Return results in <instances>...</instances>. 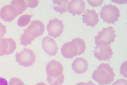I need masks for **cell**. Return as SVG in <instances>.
Returning <instances> with one entry per match:
<instances>
[{
  "instance_id": "obj_18",
  "label": "cell",
  "mask_w": 127,
  "mask_h": 85,
  "mask_svg": "<svg viewBox=\"0 0 127 85\" xmlns=\"http://www.w3.org/2000/svg\"><path fill=\"white\" fill-rule=\"evenodd\" d=\"M35 38L30 34V33L26 29L24 30V33L22 34L20 37V45L23 46H28L32 43V42L34 40Z\"/></svg>"
},
{
  "instance_id": "obj_8",
  "label": "cell",
  "mask_w": 127,
  "mask_h": 85,
  "mask_svg": "<svg viewBox=\"0 0 127 85\" xmlns=\"http://www.w3.org/2000/svg\"><path fill=\"white\" fill-rule=\"evenodd\" d=\"M16 47V43L12 38L0 37V57L11 54Z\"/></svg>"
},
{
  "instance_id": "obj_2",
  "label": "cell",
  "mask_w": 127,
  "mask_h": 85,
  "mask_svg": "<svg viewBox=\"0 0 127 85\" xmlns=\"http://www.w3.org/2000/svg\"><path fill=\"white\" fill-rule=\"evenodd\" d=\"M63 65L59 61L55 60L50 61L46 65L47 81L49 84L57 82L62 85L64 80Z\"/></svg>"
},
{
  "instance_id": "obj_21",
  "label": "cell",
  "mask_w": 127,
  "mask_h": 85,
  "mask_svg": "<svg viewBox=\"0 0 127 85\" xmlns=\"http://www.w3.org/2000/svg\"><path fill=\"white\" fill-rule=\"evenodd\" d=\"M8 85H26L18 78L13 77L9 80Z\"/></svg>"
},
{
  "instance_id": "obj_9",
  "label": "cell",
  "mask_w": 127,
  "mask_h": 85,
  "mask_svg": "<svg viewBox=\"0 0 127 85\" xmlns=\"http://www.w3.org/2000/svg\"><path fill=\"white\" fill-rule=\"evenodd\" d=\"M79 49L77 45L73 40L64 44L61 48V53L66 58H72L79 56Z\"/></svg>"
},
{
  "instance_id": "obj_22",
  "label": "cell",
  "mask_w": 127,
  "mask_h": 85,
  "mask_svg": "<svg viewBox=\"0 0 127 85\" xmlns=\"http://www.w3.org/2000/svg\"><path fill=\"white\" fill-rule=\"evenodd\" d=\"M26 3H27V7L28 8H36V7L37 6V5L39 4V1L38 0H25Z\"/></svg>"
},
{
  "instance_id": "obj_4",
  "label": "cell",
  "mask_w": 127,
  "mask_h": 85,
  "mask_svg": "<svg viewBox=\"0 0 127 85\" xmlns=\"http://www.w3.org/2000/svg\"><path fill=\"white\" fill-rule=\"evenodd\" d=\"M94 57L99 61H109L112 58L113 52L111 46L104 41H100L95 44Z\"/></svg>"
},
{
  "instance_id": "obj_20",
  "label": "cell",
  "mask_w": 127,
  "mask_h": 85,
  "mask_svg": "<svg viewBox=\"0 0 127 85\" xmlns=\"http://www.w3.org/2000/svg\"><path fill=\"white\" fill-rule=\"evenodd\" d=\"M77 45L79 49V56L81 55L85 51L86 49L85 42L84 39L79 37L75 38L73 39Z\"/></svg>"
},
{
  "instance_id": "obj_15",
  "label": "cell",
  "mask_w": 127,
  "mask_h": 85,
  "mask_svg": "<svg viewBox=\"0 0 127 85\" xmlns=\"http://www.w3.org/2000/svg\"><path fill=\"white\" fill-rule=\"evenodd\" d=\"M89 63L85 58L78 57L74 60L72 63V68L76 73L83 74L87 72Z\"/></svg>"
},
{
  "instance_id": "obj_25",
  "label": "cell",
  "mask_w": 127,
  "mask_h": 85,
  "mask_svg": "<svg viewBox=\"0 0 127 85\" xmlns=\"http://www.w3.org/2000/svg\"><path fill=\"white\" fill-rule=\"evenodd\" d=\"M112 85H127V80L123 79H120L116 80Z\"/></svg>"
},
{
  "instance_id": "obj_24",
  "label": "cell",
  "mask_w": 127,
  "mask_h": 85,
  "mask_svg": "<svg viewBox=\"0 0 127 85\" xmlns=\"http://www.w3.org/2000/svg\"><path fill=\"white\" fill-rule=\"evenodd\" d=\"M7 33L6 28L1 23H0V37L3 38Z\"/></svg>"
},
{
  "instance_id": "obj_17",
  "label": "cell",
  "mask_w": 127,
  "mask_h": 85,
  "mask_svg": "<svg viewBox=\"0 0 127 85\" xmlns=\"http://www.w3.org/2000/svg\"><path fill=\"white\" fill-rule=\"evenodd\" d=\"M11 5H13L16 9L18 11V15H20L26 10L27 3L25 0H12Z\"/></svg>"
},
{
  "instance_id": "obj_28",
  "label": "cell",
  "mask_w": 127,
  "mask_h": 85,
  "mask_svg": "<svg viewBox=\"0 0 127 85\" xmlns=\"http://www.w3.org/2000/svg\"><path fill=\"white\" fill-rule=\"evenodd\" d=\"M35 85H47L46 84H45V83L43 82H41L40 83H37Z\"/></svg>"
},
{
  "instance_id": "obj_6",
  "label": "cell",
  "mask_w": 127,
  "mask_h": 85,
  "mask_svg": "<svg viewBox=\"0 0 127 85\" xmlns=\"http://www.w3.org/2000/svg\"><path fill=\"white\" fill-rule=\"evenodd\" d=\"M47 28L48 32V35L56 38L60 37L63 33L64 26L62 21L57 18H55L49 21L47 26Z\"/></svg>"
},
{
  "instance_id": "obj_13",
  "label": "cell",
  "mask_w": 127,
  "mask_h": 85,
  "mask_svg": "<svg viewBox=\"0 0 127 85\" xmlns=\"http://www.w3.org/2000/svg\"><path fill=\"white\" fill-rule=\"evenodd\" d=\"M45 27L43 23L40 20L32 21L27 27V30L34 38L42 35L45 32Z\"/></svg>"
},
{
  "instance_id": "obj_5",
  "label": "cell",
  "mask_w": 127,
  "mask_h": 85,
  "mask_svg": "<svg viewBox=\"0 0 127 85\" xmlns=\"http://www.w3.org/2000/svg\"><path fill=\"white\" fill-rule=\"evenodd\" d=\"M16 61L20 66L29 67L33 65L36 59V55L32 50L25 48L15 54Z\"/></svg>"
},
{
  "instance_id": "obj_11",
  "label": "cell",
  "mask_w": 127,
  "mask_h": 85,
  "mask_svg": "<svg viewBox=\"0 0 127 85\" xmlns=\"http://www.w3.org/2000/svg\"><path fill=\"white\" fill-rule=\"evenodd\" d=\"M66 9L74 16L81 15L85 11V3L82 0H72L69 2Z\"/></svg>"
},
{
  "instance_id": "obj_7",
  "label": "cell",
  "mask_w": 127,
  "mask_h": 85,
  "mask_svg": "<svg viewBox=\"0 0 127 85\" xmlns=\"http://www.w3.org/2000/svg\"><path fill=\"white\" fill-rule=\"evenodd\" d=\"M116 31L113 27L109 26L107 28H103L102 31L98 32L97 35L95 37V43L100 41H104L108 45H110L114 42L116 35L115 34Z\"/></svg>"
},
{
  "instance_id": "obj_30",
  "label": "cell",
  "mask_w": 127,
  "mask_h": 85,
  "mask_svg": "<svg viewBox=\"0 0 127 85\" xmlns=\"http://www.w3.org/2000/svg\"><path fill=\"white\" fill-rule=\"evenodd\" d=\"M50 85H59L57 82H54L51 84Z\"/></svg>"
},
{
  "instance_id": "obj_23",
  "label": "cell",
  "mask_w": 127,
  "mask_h": 85,
  "mask_svg": "<svg viewBox=\"0 0 127 85\" xmlns=\"http://www.w3.org/2000/svg\"><path fill=\"white\" fill-rule=\"evenodd\" d=\"M103 0H87L88 3L94 7H96L99 6H100L102 4Z\"/></svg>"
},
{
  "instance_id": "obj_16",
  "label": "cell",
  "mask_w": 127,
  "mask_h": 85,
  "mask_svg": "<svg viewBox=\"0 0 127 85\" xmlns=\"http://www.w3.org/2000/svg\"><path fill=\"white\" fill-rule=\"evenodd\" d=\"M54 6V9L57 12L61 14L66 12V6L69 1L68 0H53Z\"/></svg>"
},
{
  "instance_id": "obj_27",
  "label": "cell",
  "mask_w": 127,
  "mask_h": 85,
  "mask_svg": "<svg viewBox=\"0 0 127 85\" xmlns=\"http://www.w3.org/2000/svg\"><path fill=\"white\" fill-rule=\"evenodd\" d=\"M85 85H96L95 84H94L92 81H89L88 82L85 83Z\"/></svg>"
},
{
  "instance_id": "obj_3",
  "label": "cell",
  "mask_w": 127,
  "mask_h": 85,
  "mask_svg": "<svg viewBox=\"0 0 127 85\" xmlns=\"http://www.w3.org/2000/svg\"><path fill=\"white\" fill-rule=\"evenodd\" d=\"M100 15L104 22L108 24H114L120 17V10L116 6L111 4L105 5L102 7Z\"/></svg>"
},
{
  "instance_id": "obj_14",
  "label": "cell",
  "mask_w": 127,
  "mask_h": 85,
  "mask_svg": "<svg viewBox=\"0 0 127 85\" xmlns=\"http://www.w3.org/2000/svg\"><path fill=\"white\" fill-rule=\"evenodd\" d=\"M82 20L87 26L94 28L99 22L98 14L94 9H87L83 15Z\"/></svg>"
},
{
  "instance_id": "obj_12",
  "label": "cell",
  "mask_w": 127,
  "mask_h": 85,
  "mask_svg": "<svg viewBox=\"0 0 127 85\" xmlns=\"http://www.w3.org/2000/svg\"><path fill=\"white\" fill-rule=\"evenodd\" d=\"M18 15L16 9L11 5H5L0 9V17L5 22H11Z\"/></svg>"
},
{
  "instance_id": "obj_1",
  "label": "cell",
  "mask_w": 127,
  "mask_h": 85,
  "mask_svg": "<svg viewBox=\"0 0 127 85\" xmlns=\"http://www.w3.org/2000/svg\"><path fill=\"white\" fill-rule=\"evenodd\" d=\"M115 74L108 63H101L93 72L92 77L101 85H107L114 81Z\"/></svg>"
},
{
  "instance_id": "obj_10",
  "label": "cell",
  "mask_w": 127,
  "mask_h": 85,
  "mask_svg": "<svg viewBox=\"0 0 127 85\" xmlns=\"http://www.w3.org/2000/svg\"><path fill=\"white\" fill-rule=\"evenodd\" d=\"M42 47L45 52L49 55L55 56L57 54L58 47L55 39L46 36L42 40Z\"/></svg>"
},
{
  "instance_id": "obj_19",
  "label": "cell",
  "mask_w": 127,
  "mask_h": 85,
  "mask_svg": "<svg viewBox=\"0 0 127 85\" xmlns=\"http://www.w3.org/2000/svg\"><path fill=\"white\" fill-rule=\"evenodd\" d=\"M32 17V15L28 14L22 15L18 19V26L20 27H24L28 25L31 22Z\"/></svg>"
},
{
  "instance_id": "obj_26",
  "label": "cell",
  "mask_w": 127,
  "mask_h": 85,
  "mask_svg": "<svg viewBox=\"0 0 127 85\" xmlns=\"http://www.w3.org/2000/svg\"><path fill=\"white\" fill-rule=\"evenodd\" d=\"M0 85H8V81L5 78L0 77Z\"/></svg>"
},
{
  "instance_id": "obj_29",
  "label": "cell",
  "mask_w": 127,
  "mask_h": 85,
  "mask_svg": "<svg viewBox=\"0 0 127 85\" xmlns=\"http://www.w3.org/2000/svg\"><path fill=\"white\" fill-rule=\"evenodd\" d=\"M76 85H85V82H80L76 84Z\"/></svg>"
}]
</instances>
